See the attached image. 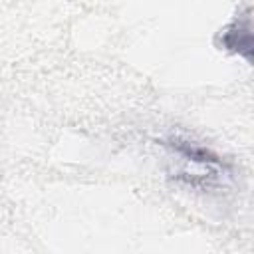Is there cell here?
<instances>
[{
    "label": "cell",
    "mask_w": 254,
    "mask_h": 254,
    "mask_svg": "<svg viewBox=\"0 0 254 254\" xmlns=\"http://www.w3.org/2000/svg\"><path fill=\"white\" fill-rule=\"evenodd\" d=\"M165 145L185 165V169L181 171V177L194 187L204 185L208 189L230 177L226 163L202 145H196L192 141H183V139H171Z\"/></svg>",
    "instance_id": "obj_1"
},
{
    "label": "cell",
    "mask_w": 254,
    "mask_h": 254,
    "mask_svg": "<svg viewBox=\"0 0 254 254\" xmlns=\"http://www.w3.org/2000/svg\"><path fill=\"white\" fill-rule=\"evenodd\" d=\"M220 46L222 50L254 64V8L238 12L236 18L220 30Z\"/></svg>",
    "instance_id": "obj_2"
}]
</instances>
